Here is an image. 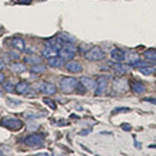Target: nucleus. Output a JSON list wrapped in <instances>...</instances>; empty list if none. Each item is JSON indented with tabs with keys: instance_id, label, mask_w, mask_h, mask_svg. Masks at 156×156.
I'll use <instances>...</instances> for the list:
<instances>
[{
	"instance_id": "1",
	"label": "nucleus",
	"mask_w": 156,
	"mask_h": 156,
	"mask_svg": "<svg viewBox=\"0 0 156 156\" xmlns=\"http://www.w3.org/2000/svg\"><path fill=\"white\" fill-rule=\"evenodd\" d=\"M75 51H76V49H75L74 44L71 42H67L65 43L64 47H62L58 50V55L64 60H71L74 58Z\"/></svg>"
},
{
	"instance_id": "2",
	"label": "nucleus",
	"mask_w": 156,
	"mask_h": 156,
	"mask_svg": "<svg viewBox=\"0 0 156 156\" xmlns=\"http://www.w3.org/2000/svg\"><path fill=\"white\" fill-rule=\"evenodd\" d=\"M84 57L90 62H98V60H102L104 58L105 52L99 46H94L85 52Z\"/></svg>"
},
{
	"instance_id": "3",
	"label": "nucleus",
	"mask_w": 156,
	"mask_h": 156,
	"mask_svg": "<svg viewBox=\"0 0 156 156\" xmlns=\"http://www.w3.org/2000/svg\"><path fill=\"white\" fill-rule=\"evenodd\" d=\"M77 79L75 77H65L60 80V89L66 94H70L77 87Z\"/></svg>"
},
{
	"instance_id": "4",
	"label": "nucleus",
	"mask_w": 156,
	"mask_h": 156,
	"mask_svg": "<svg viewBox=\"0 0 156 156\" xmlns=\"http://www.w3.org/2000/svg\"><path fill=\"white\" fill-rule=\"evenodd\" d=\"M0 124L11 130H15V131L20 130L23 127V122L21 120L16 119V118H9V117L3 118V119L0 121Z\"/></svg>"
},
{
	"instance_id": "5",
	"label": "nucleus",
	"mask_w": 156,
	"mask_h": 156,
	"mask_svg": "<svg viewBox=\"0 0 156 156\" xmlns=\"http://www.w3.org/2000/svg\"><path fill=\"white\" fill-rule=\"evenodd\" d=\"M45 142V135L43 134H37V133H34V134H30L27 135L24 140V144L28 147H40V146H43Z\"/></svg>"
},
{
	"instance_id": "6",
	"label": "nucleus",
	"mask_w": 156,
	"mask_h": 156,
	"mask_svg": "<svg viewBox=\"0 0 156 156\" xmlns=\"http://www.w3.org/2000/svg\"><path fill=\"white\" fill-rule=\"evenodd\" d=\"M110 57H112V60L117 62H122L125 60V57H126V52L124 50L120 49V48H115L112 50L110 52Z\"/></svg>"
},
{
	"instance_id": "7",
	"label": "nucleus",
	"mask_w": 156,
	"mask_h": 156,
	"mask_svg": "<svg viewBox=\"0 0 156 156\" xmlns=\"http://www.w3.org/2000/svg\"><path fill=\"white\" fill-rule=\"evenodd\" d=\"M107 87V79L104 76H100L97 79L96 82V95L97 96H100V95H103L106 90Z\"/></svg>"
},
{
	"instance_id": "8",
	"label": "nucleus",
	"mask_w": 156,
	"mask_h": 156,
	"mask_svg": "<svg viewBox=\"0 0 156 156\" xmlns=\"http://www.w3.org/2000/svg\"><path fill=\"white\" fill-rule=\"evenodd\" d=\"M39 90L47 95H53L56 92V87H54V84L49 83V82H42L39 87Z\"/></svg>"
},
{
	"instance_id": "9",
	"label": "nucleus",
	"mask_w": 156,
	"mask_h": 156,
	"mask_svg": "<svg viewBox=\"0 0 156 156\" xmlns=\"http://www.w3.org/2000/svg\"><path fill=\"white\" fill-rule=\"evenodd\" d=\"M66 69L70 73L77 74V73H80L82 71V66L77 62H69L66 64Z\"/></svg>"
},
{
	"instance_id": "10",
	"label": "nucleus",
	"mask_w": 156,
	"mask_h": 156,
	"mask_svg": "<svg viewBox=\"0 0 156 156\" xmlns=\"http://www.w3.org/2000/svg\"><path fill=\"white\" fill-rule=\"evenodd\" d=\"M42 55L45 58H50V57H53L58 55V49L53 48V47H49V46H45L42 49Z\"/></svg>"
},
{
	"instance_id": "11",
	"label": "nucleus",
	"mask_w": 156,
	"mask_h": 156,
	"mask_svg": "<svg viewBox=\"0 0 156 156\" xmlns=\"http://www.w3.org/2000/svg\"><path fill=\"white\" fill-rule=\"evenodd\" d=\"M130 87H131V90L134 94H143V93L146 90V87L143 82L137 81V80H134V81H131L130 83Z\"/></svg>"
},
{
	"instance_id": "12",
	"label": "nucleus",
	"mask_w": 156,
	"mask_h": 156,
	"mask_svg": "<svg viewBox=\"0 0 156 156\" xmlns=\"http://www.w3.org/2000/svg\"><path fill=\"white\" fill-rule=\"evenodd\" d=\"M12 46L14 47L15 49L19 50V51H21V52L25 51V42L21 37H14V39L12 40Z\"/></svg>"
},
{
	"instance_id": "13",
	"label": "nucleus",
	"mask_w": 156,
	"mask_h": 156,
	"mask_svg": "<svg viewBox=\"0 0 156 156\" xmlns=\"http://www.w3.org/2000/svg\"><path fill=\"white\" fill-rule=\"evenodd\" d=\"M65 60L59 56V55H56V56H53V57H50L48 58V65L50 67L52 68H59L64 65Z\"/></svg>"
},
{
	"instance_id": "14",
	"label": "nucleus",
	"mask_w": 156,
	"mask_h": 156,
	"mask_svg": "<svg viewBox=\"0 0 156 156\" xmlns=\"http://www.w3.org/2000/svg\"><path fill=\"white\" fill-rule=\"evenodd\" d=\"M114 89L117 92H125L127 90V81L125 79H117L114 82Z\"/></svg>"
},
{
	"instance_id": "15",
	"label": "nucleus",
	"mask_w": 156,
	"mask_h": 156,
	"mask_svg": "<svg viewBox=\"0 0 156 156\" xmlns=\"http://www.w3.org/2000/svg\"><path fill=\"white\" fill-rule=\"evenodd\" d=\"M125 60H127L128 64L130 65H134L136 64L137 62H140V55H138L136 52H126V57H125Z\"/></svg>"
},
{
	"instance_id": "16",
	"label": "nucleus",
	"mask_w": 156,
	"mask_h": 156,
	"mask_svg": "<svg viewBox=\"0 0 156 156\" xmlns=\"http://www.w3.org/2000/svg\"><path fill=\"white\" fill-rule=\"evenodd\" d=\"M80 82L84 85L87 90H93L94 87H96V82H95V80L90 77H82L81 79H80Z\"/></svg>"
},
{
	"instance_id": "17",
	"label": "nucleus",
	"mask_w": 156,
	"mask_h": 156,
	"mask_svg": "<svg viewBox=\"0 0 156 156\" xmlns=\"http://www.w3.org/2000/svg\"><path fill=\"white\" fill-rule=\"evenodd\" d=\"M28 89H29V85L25 81H20L19 83H17L16 87H15V90H16V92L18 94H26Z\"/></svg>"
},
{
	"instance_id": "18",
	"label": "nucleus",
	"mask_w": 156,
	"mask_h": 156,
	"mask_svg": "<svg viewBox=\"0 0 156 156\" xmlns=\"http://www.w3.org/2000/svg\"><path fill=\"white\" fill-rule=\"evenodd\" d=\"M112 69H114V72L115 74L119 75V76H123L127 73V67L122 64H115Z\"/></svg>"
},
{
	"instance_id": "19",
	"label": "nucleus",
	"mask_w": 156,
	"mask_h": 156,
	"mask_svg": "<svg viewBox=\"0 0 156 156\" xmlns=\"http://www.w3.org/2000/svg\"><path fill=\"white\" fill-rule=\"evenodd\" d=\"M144 56L146 59H148L149 62H155L156 64V50L154 49H148L144 52Z\"/></svg>"
},
{
	"instance_id": "20",
	"label": "nucleus",
	"mask_w": 156,
	"mask_h": 156,
	"mask_svg": "<svg viewBox=\"0 0 156 156\" xmlns=\"http://www.w3.org/2000/svg\"><path fill=\"white\" fill-rule=\"evenodd\" d=\"M25 62H27V64H30V65H37V64H41V62H42V58L40 56H37V55L36 54H31V55H29V56H27V57H25Z\"/></svg>"
},
{
	"instance_id": "21",
	"label": "nucleus",
	"mask_w": 156,
	"mask_h": 156,
	"mask_svg": "<svg viewBox=\"0 0 156 156\" xmlns=\"http://www.w3.org/2000/svg\"><path fill=\"white\" fill-rule=\"evenodd\" d=\"M46 71V67L42 64H37V65H34L30 69V72L34 73V74H42Z\"/></svg>"
},
{
	"instance_id": "22",
	"label": "nucleus",
	"mask_w": 156,
	"mask_h": 156,
	"mask_svg": "<svg viewBox=\"0 0 156 156\" xmlns=\"http://www.w3.org/2000/svg\"><path fill=\"white\" fill-rule=\"evenodd\" d=\"M154 67H149V66H144V67H138V71L144 75H151L155 72Z\"/></svg>"
},
{
	"instance_id": "23",
	"label": "nucleus",
	"mask_w": 156,
	"mask_h": 156,
	"mask_svg": "<svg viewBox=\"0 0 156 156\" xmlns=\"http://www.w3.org/2000/svg\"><path fill=\"white\" fill-rule=\"evenodd\" d=\"M11 69H12V71L15 72V73H23L25 70H26V67H25L23 64H19V62H16V64H12V65Z\"/></svg>"
},
{
	"instance_id": "24",
	"label": "nucleus",
	"mask_w": 156,
	"mask_h": 156,
	"mask_svg": "<svg viewBox=\"0 0 156 156\" xmlns=\"http://www.w3.org/2000/svg\"><path fill=\"white\" fill-rule=\"evenodd\" d=\"M60 39L62 40V41H65V42H71V43H73L75 41L74 40V37H70L69 34H60L59 36H58Z\"/></svg>"
},
{
	"instance_id": "25",
	"label": "nucleus",
	"mask_w": 156,
	"mask_h": 156,
	"mask_svg": "<svg viewBox=\"0 0 156 156\" xmlns=\"http://www.w3.org/2000/svg\"><path fill=\"white\" fill-rule=\"evenodd\" d=\"M43 101H44V103L46 105H48L50 108H52V109H56V104H55V103L52 101L51 99H48V98H44V100H43Z\"/></svg>"
},
{
	"instance_id": "26",
	"label": "nucleus",
	"mask_w": 156,
	"mask_h": 156,
	"mask_svg": "<svg viewBox=\"0 0 156 156\" xmlns=\"http://www.w3.org/2000/svg\"><path fill=\"white\" fill-rule=\"evenodd\" d=\"M3 89L6 90V92H9V93H12V92H14V90H15V87L12 85V82H9V81H6L5 83H4L3 85Z\"/></svg>"
},
{
	"instance_id": "27",
	"label": "nucleus",
	"mask_w": 156,
	"mask_h": 156,
	"mask_svg": "<svg viewBox=\"0 0 156 156\" xmlns=\"http://www.w3.org/2000/svg\"><path fill=\"white\" fill-rule=\"evenodd\" d=\"M9 57H11V59H12V60H17L20 58V55L15 51H9Z\"/></svg>"
},
{
	"instance_id": "28",
	"label": "nucleus",
	"mask_w": 156,
	"mask_h": 156,
	"mask_svg": "<svg viewBox=\"0 0 156 156\" xmlns=\"http://www.w3.org/2000/svg\"><path fill=\"white\" fill-rule=\"evenodd\" d=\"M129 112V108H115V112H115V114H117V112Z\"/></svg>"
},
{
	"instance_id": "29",
	"label": "nucleus",
	"mask_w": 156,
	"mask_h": 156,
	"mask_svg": "<svg viewBox=\"0 0 156 156\" xmlns=\"http://www.w3.org/2000/svg\"><path fill=\"white\" fill-rule=\"evenodd\" d=\"M122 128L124 130H126V131H129L130 129H131V127H130V125L129 124H123L122 125Z\"/></svg>"
},
{
	"instance_id": "30",
	"label": "nucleus",
	"mask_w": 156,
	"mask_h": 156,
	"mask_svg": "<svg viewBox=\"0 0 156 156\" xmlns=\"http://www.w3.org/2000/svg\"><path fill=\"white\" fill-rule=\"evenodd\" d=\"M4 78H5V76H4V74H3V73L0 72V83L4 81Z\"/></svg>"
},
{
	"instance_id": "31",
	"label": "nucleus",
	"mask_w": 156,
	"mask_h": 156,
	"mask_svg": "<svg viewBox=\"0 0 156 156\" xmlns=\"http://www.w3.org/2000/svg\"><path fill=\"white\" fill-rule=\"evenodd\" d=\"M145 101H150L152 103H154V104H156V99H151V98H147V99H145Z\"/></svg>"
},
{
	"instance_id": "32",
	"label": "nucleus",
	"mask_w": 156,
	"mask_h": 156,
	"mask_svg": "<svg viewBox=\"0 0 156 156\" xmlns=\"http://www.w3.org/2000/svg\"><path fill=\"white\" fill-rule=\"evenodd\" d=\"M4 67H5V65H4V62H2L1 59H0V70H2V69H4Z\"/></svg>"
},
{
	"instance_id": "33",
	"label": "nucleus",
	"mask_w": 156,
	"mask_h": 156,
	"mask_svg": "<svg viewBox=\"0 0 156 156\" xmlns=\"http://www.w3.org/2000/svg\"><path fill=\"white\" fill-rule=\"evenodd\" d=\"M90 131V129H87V130H84V131H82V132H80V134L81 135H85L87 133H89Z\"/></svg>"
},
{
	"instance_id": "34",
	"label": "nucleus",
	"mask_w": 156,
	"mask_h": 156,
	"mask_svg": "<svg viewBox=\"0 0 156 156\" xmlns=\"http://www.w3.org/2000/svg\"><path fill=\"white\" fill-rule=\"evenodd\" d=\"M22 3H29V2H31V0H21Z\"/></svg>"
}]
</instances>
